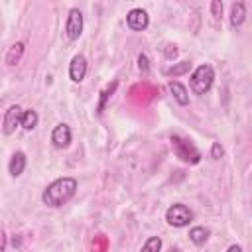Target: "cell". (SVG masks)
I'll use <instances>...</instances> for the list:
<instances>
[{
    "label": "cell",
    "instance_id": "cell-1",
    "mask_svg": "<svg viewBox=\"0 0 252 252\" xmlns=\"http://www.w3.org/2000/svg\"><path fill=\"white\" fill-rule=\"evenodd\" d=\"M77 193V179L73 177H59L53 183H49L41 195L43 205L47 207H61L65 205L73 195Z\"/></svg>",
    "mask_w": 252,
    "mask_h": 252
},
{
    "label": "cell",
    "instance_id": "cell-2",
    "mask_svg": "<svg viewBox=\"0 0 252 252\" xmlns=\"http://www.w3.org/2000/svg\"><path fill=\"white\" fill-rule=\"evenodd\" d=\"M213 79H215V71H213V67L211 65H199L193 73H191V89H193V93L195 94H205L209 89H211V85H213Z\"/></svg>",
    "mask_w": 252,
    "mask_h": 252
},
{
    "label": "cell",
    "instance_id": "cell-3",
    "mask_svg": "<svg viewBox=\"0 0 252 252\" xmlns=\"http://www.w3.org/2000/svg\"><path fill=\"white\" fill-rule=\"evenodd\" d=\"M171 148H173L175 156H177L181 161H185V163H197V161L201 159L199 150H197L191 142L183 140L181 136H171Z\"/></svg>",
    "mask_w": 252,
    "mask_h": 252
},
{
    "label": "cell",
    "instance_id": "cell-4",
    "mask_svg": "<svg viewBox=\"0 0 252 252\" xmlns=\"http://www.w3.org/2000/svg\"><path fill=\"white\" fill-rule=\"evenodd\" d=\"M191 219H193L191 209L185 207V205H181V203H175V205H171V207L165 211V220H167L171 226H185V224L191 222Z\"/></svg>",
    "mask_w": 252,
    "mask_h": 252
},
{
    "label": "cell",
    "instance_id": "cell-5",
    "mask_svg": "<svg viewBox=\"0 0 252 252\" xmlns=\"http://www.w3.org/2000/svg\"><path fill=\"white\" fill-rule=\"evenodd\" d=\"M65 33L67 37L73 41V39H79V35L83 33V14L79 8H71L69 10V16H67V24H65Z\"/></svg>",
    "mask_w": 252,
    "mask_h": 252
},
{
    "label": "cell",
    "instance_id": "cell-6",
    "mask_svg": "<svg viewBox=\"0 0 252 252\" xmlns=\"http://www.w3.org/2000/svg\"><path fill=\"white\" fill-rule=\"evenodd\" d=\"M126 24H128L130 30H134V32H142V30L148 28V24H150V16H148L146 10H142V8H134V10H130L128 16H126Z\"/></svg>",
    "mask_w": 252,
    "mask_h": 252
},
{
    "label": "cell",
    "instance_id": "cell-7",
    "mask_svg": "<svg viewBox=\"0 0 252 252\" xmlns=\"http://www.w3.org/2000/svg\"><path fill=\"white\" fill-rule=\"evenodd\" d=\"M87 75V59L85 55H75L69 63V77L73 83H81Z\"/></svg>",
    "mask_w": 252,
    "mask_h": 252
},
{
    "label": "cell",
    "instance_id": "cell-8",
    "mask_svg": "<svg viewBox=\"0 0 252 252\" xmlns=\"http://www.w3.org/2000/svg\"><path fill=\"white\" fill-rule=\"evenodd\" d=\"M22 108L18 106V104H12L8 110H6V114H4V134H12L18 126H20V122H22Z\"/></svg>",
    "mask_w": 252,
    "mask_h": 252
},
{
    "label": "cell",
    "instance_id": "cell-9",
    "mask_svg": "<svg viewBox=\"0 0 252 252\" xmlns=\"http://www.w3.org/2000/svg\"><path fill=\"white\" fill-rule=\"evenodd\" d=\"M51 142H53V146L55 148H59V150H63V148H67L69 144H71V128L67 126V124H57L55 128H53V132H51Z\"/></svg>",
    "mask_w": 252,
    "mask_h": 252
},
{
    "label": "cell",
    "instance_id": "cell-10",
    "mask_svg": "<svg viewBox=\"0 0 252 252\" xmlns=\"http://www.w3.org/2000/svg\"><path fill=\"white\" fill-rule=\"evenodd\" d=\"M24 169H26V154L24 152H16L12 156V159H10V163H8V171H10L12 177H18V175L24 173Z\"/></svg>",
    "mask_w": 252,
    "mask_h": 252
},
{
    "label": "cell",
    "instance_id": "cell-11",
    "mask_svg": "<svg viewBox=\"0 0 252 252\" xmlns=\"http://www.w3.org/2000/svg\"><path fill=\"white\" fill-rule=\"evenodd\" d=\"M169 91H171V94H173V98L181 104V106H187L189 104V94H187V89L179 83V81H171L169 83Z\"/></svg>",
    "mask_w": 252,
    "mask_h": 252
},
{
    "label": "cell",
    "instance_id": "cell-12",
    "mask_svg": "<svg viewBox=\"0 0 252 252\" xmlns=\"http://www.w3.org/2000/svg\"><path fill=\"white\" fill-rule=\"evenodd\" d=\"M246 20V8L242 2H234L232 8H230V26L232 28H238L242 26V22Z\"/></svg>",
    "mask_w": 252,
    "mask_h": 252
},
{
    "label": "cell",
    "instance_id": "cell-13",
    "mask_svg": "<svg viewBox=\"0 0 252 252\" xmlns=\"http://www.w3.org/2000/svg\"><path fill=\"white\" fill-rule=\"evenodd\" d=\"M24 49H26V45L22 43V41H18V43H14L10 49H8V53H6V65H16V63H20V59H22V55H24Z\"/></svg>",
    "mask_w": 252,
    "mask_h": 252
},
{
    "label": "cell",
    "instance_id": "cell-14",
    "mask_svg": "<svg viewBox=\"0 0 252 252\" xmlns=\"http://www.w3.org/2000/svg\"><path fill=\"white\" fill-rule=\"evenodd\" d=\"M37 120H39L37 112L30 108V110H24V112H22V122H20V126H22L26 132H30V130H33V128L37 126Z\"/></svg>",
    "mask_w": 252,
    "mask_h": 252
},
{
    "label": "cell",
    "instance_id": "cell-15",
    "mask_svg": "<svg viewBox=\"0 0 252 252\" xmlns=\"http://www.w3.org/2000/svg\"><path fill=\"white\" fill-rule=\"evenodd\" d=\"M189 238H191L193 244L201 246V244L207 242V238H209V230H207L205 226H193V228L189 230Z\"/></svg>",
    "mask_w": 252,
    "mask_h": 252
},
{
    "label": "cell",
    "instance_id": "cell-16",
    "mask_svg": "<svg viewBox=\"0 0 252 252\" xmlns=\"http://www.w3.org/2000/svg\"><path fill=\"white\" fill-rule=\"evenodd\" d=\"M191 69V63L189 61H181L179 65H175V67H169V69H165L163 73L167 75V77H177V75H183V73H187Z\"/></svg>",
    "mask_w": 252,
    "mask_h": 252
},
{
    "label": "cell",
    "instance_id": "cell-17",
    "mask_svg": "<svg viewBox=\"0 0 252 252\" xmlns=\"http://www.w3.org/2000/svg\"><path fill=\"white\" fill-rule=\"evenodd\" d=\"M159 250H161V238L159 236H150L140 252H159Z\"/></svg>",
    "mask_w": 252,
    "mask_h": 252
},
{
    "label": "cell",
    "instance_id": "cell-18",
    "mask_svg": "<svg viewBox=\"0 0 252 252\" xmlns=\"http://www.w3.org/2000/svg\"><path fill=\"white\" fill-rule=\"evenodd\" d=\"M116 85H118V83H116V81H112V83H110V85H106V87H104V91L100 93V102H98V112H102V110H104V104H106V100H108V96H110V94L114 93V89H116Z\"/></svg>",
    "mask_w": 252,
    "mask_h": 252
},
{
    "label": "cell",
    "instance_id": "cell-19",
    "mask_svg": "<svg viewBox=\"0 0 252 252\" xmlns=\"http://www.w3.org/2000/svg\"><path fill=\"white\" fill-rule=\"evenodd\" d=\"M108 248V240L104 234H96L93 240V252H106Z\"/></svg>",
    "mask_w": 252,
    "mask_h": 252
},
{
    "label": "cell",
    "instance_id": "cell-20",
    "mask_svg": "<svg viewBox=\"0 0 252 252\" xmlns=\"http://www.w3.org/2000/svg\"><path fill=\"white\" fill-rule=\"evenodd\" d=\"M138 69L142 71V75H148L150 73V61H148V57L144 53L138 55Z\"/></svg>",
    "mask_w": 252,
    "mask_h": 252
},
{
    "label": "cell",
    "instance_id": "cell-21",
    "mask_svg": "<svg viewBox=\"0 0 252 252\" xmlns=\"http://www.w3.org/2000/svg\"><path fill=\"white\" fill-rule=\"evenodd\" d=\"M163 55H165L167 59H175V57H177V45H175V43H167L165 49H163Z\"/></svg>",
    "mask_w": 252,
    "mask_h": 252
},
{
    "label": "cell",
    "instance_id": "cell-22",
    "mask_svg": "<svg viewBox=\"0 0 252 252\" xmlns=\"http://www.w3.org/2000/svg\"><path fill=\"white\" fill-rule=\"evenodd\" d=\"M211 12H213L215 18H220V16H222V2L213 0V2H211Z\"/></svg>",
    "mask_w": 252,
    "mask_h": 252
},
{
    "label": "cell",
    "instance_id": "cell-23",
    "mask_svg": "<svg viewBox=\"0 0 252 252\" xmlns=\"http://www.w3.org/2000/svg\"><path fill=\"white\" fill-rule=\"evenodd\" d=\"M220 156H222V148H220L219 142H215L213 148H211V158H213V159H219Z\"/></svg>",
    "mask_w": 252,
    "mask_h": 252
},
{
    "label": "cell",
    "instance_id": "cell-24",
    "mask_svg": "<svg viewBox=\"0 0 252 252\" xmlns=\"http://www.w3.org/2000/svg\"><path fill=\"white\" fill-rule=\"evenodd\" d=\"M6 250V234H4V230L0 228V252H4Z\"/></svg>",
    "mask_w": 252,
    "mask_h": 252
},
{
    "label": "cell",
    "instance_id": "cell-25",
    "mask_svg": "<svg viewBox=\"0 0 252 252\" xmlns=\"http://www.w3.org/2000/svg\"><path fill=\"white\" fill-rule=\"evenodd\" d=\"M226 252H242V248L238 246V244H232V246H228V250Z\"/></svg>",
    "mask_w": 252,
    "mask_h": 252
},
{
    "label": "cell",
    "instance_id": "cell-26",
    "mask_svg": "<svg viewBox=\"0 0 252 252\" xmlns=\"http://www.w3.org/2000/svg\"><path fill=\"white\" fill-rule=\"evenodd\" d=\"M169 252H179V250H177V248H171V250H169Z\"/></svg>",
    "mask_w": 252,
    "mask_h": 252
}]
</instances>
